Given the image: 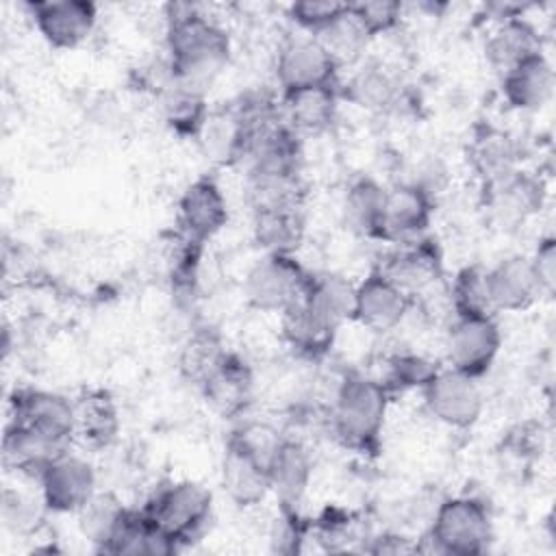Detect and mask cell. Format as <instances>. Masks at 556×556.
I'll use <instances>...</instances> for the list:
<instances>
[{"instance_id": "obj_30", "label": "cell", "mask_w": 556, "mask_h": 556, "mask_svg": "<svg viewBox=\"0 0 556 556\" xmlns=\"http://www.w3.org/2000/svg\"><path fill=\"white\" fill-rule=\"evenodd\" d=\"M339 96L365 111L389 113L400 102V83L382 63L367 61L345 83H339Z\"/></svg>"}, {"instance_id": "obj_32", "label": "cell", "mask_w": 556, "mask_h": 556, "mask_svg": "<svg viewBox=\"0 0 556 556\" xmlns=\"http://www.w3.org/2000/svg\"><path fill=\"white\" fill-rule=\"evenodd\" d=\"M387 187L371 176H361L348 185L341 202L345 226L358 237L378 241Z\"/></svg>"}, {"instance_id": "obj_1", "label": "cell", "mask_w": 556, "mask_h": 556, "mask_svg": "<svg viewBox=\"0 0 556 556\" xmlns=\"http://www.w3.org/2000/svg\"><path fill=\"white\" fill-rule=\"evenodd\" d=\"M230 50V35L217 20L193 4H167L165 61L176 83L206 91L228 65Z\"/></svg>"}, {"instance_id": "obj_25", "label": "cell", "mask_w": 556, "mask_h": 556, "mask_svg": "<svg viewBox=\"0 0 556 556\" xmlns=\"http://www.w3.org/2000/svg\"><path fill=\"white\" fill-rule=\"evenodd\" d=\"M339 100V85L300 89L291 93H280V113L285 124L300 139L319 137L334 126Z\"/></svg>"}, {"instance_id": "obj_39", "label": "cell", "mask_w": 556, "mask_h": 556, "mask_svg": "<svg viewBox=\"0 0 556 556\" xmlns=\"http://www.w3.org/2000/svg\"><path fill=\"white\" fill-rule=\"evenodd\" d=\"M450 302L454 315H493L486 267L480 263L460 267L450 285Z\"/></svg>"}, {"instance_id": "obj_22", "label": "cell", "mask_w": 556, "mask_h": 556, "mask_svg": "<svg viewBox=\"0 0 556 556\" xmlns=\"http://www.w3.org/2000/svg\"><path fill=\"white\" fill-rule=\"evenodd\" d=\"M304 235V202L252 206V237L263 254H295Z\"/></svg>"}, {"instance_id": "obj_19", "label": "cell", "mask_w": 556, "mask_h": 556, "mask_svg": "<svg viewBox=\"0 0 556 556\" xmlns=\"http://www.w3.org/2000/svg\"><path fill=\"white\" fill-rule=\"evenodd\" d=\"M413 302V295L402 291L374 267L361 282H356L354 321L371 332L384 334L404 321Z\"/></svg>"}, {"instance_id": "obj_9", "label": "cell", "mask_w": 556, "mask_h": 556, "mask_svg": "<svg viewBox=\"0 0 556 556\" xmlns=\"http://www.w3.org/2000/svg\"><path fill=\"white\" fill-rule=\"evenodd\" d=\"M376 269L402 291L417 298L443 278V252L434 237L424 235L393 243V248L380 256Z\"/></svg>"}, {"instance_id": "obj_2", "label": "cell", "mask_w": 556, "mask_h": 556, "mask_svg": "<svg viewBox=\"0 0 556 556\" xmlns=\"http://www.w3.org/2000/svg\"><path fill=\"white\" fill-rule=\"evenodd\" d=\"M391 393L378 378L363 371H345L330 402V430L334 439L363 456H376Z\"/></svg>"}, {"instance_id": "obj_38", "label": "cell", "mask_w": 556, "mask_h": 556, "mask_svg": "<svg viewBox=\"0 0 556 556\" xmlns=\"http://www.w3.org/2000/svg\"><path fill=\"white\" fill-rule=\"evenodd\" d=\"M224 352L226 348L222 343V337L213 328L208 326L193 328L178 358L182 376L198 387L204 380V376L215 367V363L222 358Z\"/></svg>"}, {"instance_id": "obj_20", "label": "cell", "mask_w": 556, "mask_h": 556, "mask_svg": "<svg viewBox=\"0 0 556 556\" xmlns=\"http://www.w3.org/2000/svg\"><path fill=\"white\" fill-rule=\"evenodd\" d=\"M269 493L276 495L278 506L298 510L313 478V456L308 447L293 437L282 434L267 460Z\"/></svg>"}, {"instance_id": "obj_37", "label": "cell", "mask_w": 556, "mask_h": 556, "mask_svg": "<svg viewBox=\"0 0 556 556\" xmlns=\"http://www.w3.org/2000/svg\"><path fill=\"white\" fill-rule=\"evenodd\" d=\"M315 39L330 52V56L339 63V67L356 61L367 48V43L371 41L354 15L352 2H348L343 13L332 24H328L321 33H317Z\"/></svg>"}, {"instance_id": "obj_6", "label": "cell", "mask_w": 556, "mask_h": 556, "mask_svg": "<svg viewBox=\"0 0 556 556\" xmlns=\"http://www.w3.org/2000/svg\"><path fill=\"white\" fill-rule=\"evenodd\" d=\"M311 271L295 254H263L245 274L243 293L252 308L280 315L306 293Z\"/></svg>"}, {"instance_id": "obj_28", "label": "cell", "mask_w": 556, "mask_h": 556, "mask_svg": "<svg viewBox=\"0 0 556 556\" xmlns=\"http://www.w3.org/2000/svg\"><path fill=\"white\" fill-rule=\"evenodd\" d=\"M536 52H543L539 30L523 15L497 20L484 39L486 63L500 74Z\"/></svg>"}, {"instance_id": "obj_35", "label": "cell", "mask_w": 556, "mask_h": 556, "mask_svg": "<svg viewBox=\"0 0 556 556\" xmlns=\"http://www.w3.org/2000/svg\"><path fill=\"white\" fill-rule=\"evenodd\" d=\"M202 250H204V243H198L176 230L174 245L169 252V287H172L174 300L180 306L191 304L198 293Z\"/></svg>"}, {"instance_id": "obj_42", "label": "cell", "mask_w": 556, "mask_h": 556, "mask_svg": "<svg viewBox=\"0 0 556 556\" xmlns=\"http://www.w3.org/2000/svg\"><path fill=\"white\" fill-rule=\"evenodd\" d=\"M348 2H334V0H302L289 4V20L308 33V37H315L321 33L328 24H332Z\"/></svg>"}, {"instance_id": "obj_17", "label": "cell", "mask_w": 556, "mask_h": 556, "mask_svg": "<svg viewBox=\"0 0 556 556\" xmlns=\"http://www.w3.org/2000/svg\"><path fill=\"white\" fill-rule=\"evenodd\" d=\"M228 202L213 176H200L178 198L176 224L185 237L206 243L228 224Z\"/></svg>"}, {"instance_id": "obj_23", "label": "cell", "mask_w": 556, "mask_h": 556, "mask_svg": "<svg viewBox=\"0 0 556 556\" xmlns=\"http://www.w3.org/2000/svg\"><path fill=\"white\" fill-rule=\"evenodd\" d=\"M72 402H74V441L96 452L111 447L122 428L115 397L102 387H89V389H83Z\"/></svg>"}, {"instance_id": "obj_36", "label": "cell", "mask_w": 556, "mask_h": 556, "mask_svg": "<svg viewBox=\"0 0 556 556\" xmlns=\"http://www.w3.org/2000/svg\"><path fill=\"white\" fill-rule=\"evenodd\" d=\"M439 363L430 361L424 354L417 352H393L384 358L382 376H374L382 382V387L393 395L410 391V389H424L428 380L439 371Z\"/></svg>"}, {"instance_id": "obj_8", "label": "cell", "mask_w": 556, "mask_h": 556, "mask_svg": "<svg viewBox=\"0 0 556 556\" xmlns=\"http://www.w3.org/2000/svg\"><path fill=\"white\" fill-rule=\"evenodd\" d=\"M428 413L456 430H467L478 424L484 395L478 378H471L452 367H439V371L421 389Z\"/></svg>"}, {"instance_id": "obj_41", "label": "cell", "mask_w": 556, "mask_h": 556, "mask_svg": "<svg viewBox=\"0 0 556 556\" xmlns=\"http://www.w3.org/2000/svg\"><path fill=\"white\" fill-rule=\"evenodd\" d=\"M352 11L369 39L395 30L404 17V4L397 0L352 2Z\"/></svg>"}, {"instance_id": "obj_27", "label": "cell", "mask_w": 556, "mask_h": 556, "mask_svg": "<svg viewBox=\"0 0 556 556\" xmlns=\"http://www.w3.org/2000/svg\"><path fill=\"white\" fill-rule=\"evenodd\" d=\"M554 93V70L543 52H536L502 74V96L510 109L539 111Z\"/></svg>"}, {"instance_id": "obj_34", "label": "cell", "mask_w": 556, "mask_h": 556, "mask_svg": "<svg viewBox=\"0 0 556 556\" xmlns=\"http://www.w3.org/2000/svg\"><path fill=\"white\" fill-rule=\"evenodd\" d=\"M128 506L122 504L119 497L113 493H96L76 515H78V528L83 536L96 547V552H106L115 530L119 528Z\"/></svg>"}, {"instance_id": "obj_13", "label": "cell", "mask_w": 556, "mask_h": 556, "mask_svg": "<svg viewBox=\"0 0 556 556\" xmlns=\"http://www.w3.org/2000/svg\"><path fill=\"white\" fill-rule=\"evenodd\" d=\"M198 389L215 415L241 419L254 400V371L241 354L226 350Z\"/></svg>"}, {"instance_id": "obj_7", "label": "cell", "mask_w": 556, "mask_h": 556, "mask_svg": "<svg viewBox=\"0 0 556 556\" xmlns=\"http://www.w3.org/2000/svg\"><path fill=\"white\" fill-rule=\"evenodd\" d=\"M502 332L493 315H454L445 334L447 367L482 378L495 363Z\"/></svg>"}, {"instance_id": "obj_15", "label": "cell", "mask_w": 556, "mask_h": 556, "mask_svg": "<svg viewBox=\"0 0 556 556\" xmlns=\"http://www.w3.org/2000/svg\"><path fill=\"white\" fill-rule=\"evenodd\" d=\"M9 421L74 443V402L56 391L22 387L9 395Z\"/></svg>"}, {"instance_id": "obj_14", "label": "cell", "mask_w": 556, "mask_h": 556, "mask_svg": "<svg viewBox=\"0 0 556 556\" xmlns=\"http://www.w3.org/2000/svg\"><path fill=\"white\" fill-rule=\"evenodd\" d=\"M222 489L239 508H252L269 495L267 458L232 430L222 456Z\"/></svg>"}, {"instance_id": "obj_33", "label": "cell", "mask_w": 556, "mask_h": 556, "mask_svg": "<svg viewBox=\"0 0 556 556\" xmlns=\"http://www.w3.org/2000/svg\"><path fill=\"white\" fill-rule=\"evenodd\" d=\"M304 300L317 313L341 326L343 321H354L356 282L337 271H311Z\"/></svg>"}, {"instance_id": "obj_21", "label": "cell", "mask_w": 556, "mask_h": 556, "mask_svg": "<svg viewBox=\"0 0 556 556\" xmlns=\"http://www.w3.org/2000/svg\"><path fill=\"white\" fill-rule=\"evenodd\" d=\"M70 447L72 445L61 443L43 432L7 421L2 434V463L9 471L37 482L39 476L59 456L70 452Z\"/></svg>"}, {"instance_id": "obj_16", "label": "cell", "mask_w": 556, "mask_h": 556, "mask_svg": "<svg viewBox=\"0 0 556 556\" xmlns=\"http://www.w3.org/2000/svg\"><path fill=\"white\" fill-rule=\"evenodd\" d=\"M28 13L43 41L56 50L83 46L98 24V7L89 0L28 2Z\"/></svg>"}, {"instance_id": "obj_29", "label": "cell", "mask_w": 556, "mask_h": 556, "mask_svg": "<svg viewBox=\"0 0 556 556\" xmlns=\"http://www.w3.org/2000/svg\"><path fill=\"white\" fill-rule=\"evenodd\" d=\"M467 161L484 185L519 167V146L510 132L482 124L469 139Z\"/></svg>"}, {"instance_id": "obj_40", "label": "cell", "mask_w": 556, "mask_h": 556, "mask_svg": "<svg viewBox=\"0 0 556 556\" xmlns=\"http://www.w3.org/2000/svg\"><path fill=\"white\" fill-rule=\"evenodd\" d=\"M2 523L7 530L20 536H28L39 530L41 508L39 504L15 489L2 491Z\"/></svg>"}, {"instance_id": "obj_18", "label": "cell", "mask_w": 556, "mask_h": 556, "mask_svg": "<svg viewBox=\"0 0 556 556\" xmlns=\"http://www.w3.org/2000/svg\"><path fill=\"white\" fill-rule=\"evenodd\" d=\"M484 206L504 226H519L543 208L545 185L523 169H513L482 185Z\"/></svg>"}, {"instance_id": "obj_31", "label": "cell", "mask_w": 556, "mask_h": 556, "mask_svg": "<svg viewBox=\"0 0 556 556\" xmlns=\"http://www.w3.org/2000/svg\"><path fill=\"white\" fill-rule=\"evenodd\" d=\"M159 98H161V113H163L165 126L180 139L200 141L211 117L206 91L172 80L159 93Z\"/></svg>"}, {"instance_id": "obj_4", "label": "cell", "mask_w": 556, "mask_h": 556, "mask_svg": "<svg viewBox=\"0 0 556 556\" xmlns=\"http://www.w3.org/2000/svg\"><path fill=\"white\" fill-rule=\"evenodd\" d=\"M432 552L450 556L484 554L493 541V517L489 506L473 495L443 500L432 515L424 539Z\"/></svg>"}, {"instance_id": "obj_26", "label": "cell", "mask_w": 556, "mask_h": 556, "mask_svg": "<svg viewBox=\"0 0 556 556\" xmlns=\"http://www.w3.org/2000/svg\"><path fill=\"white\" fill-rule=\"evenodd\" d=\"M486 287L493 313L526 311L541 295L530 256L523 254H510L486 267Z\"/></svg>"}, {"instance_id": "obj_44", "label": "cell", "mask_w": 556, "mask_h": 556, "mask_svg": "<svg viewBox=\"0 0 556 556\" xmlns=\"http://www.w3.org/2000/svg\"><path fill=\"white\" fill-rule=\"evenodd\" d=\"M530 265L539 285L541 295H552L556 287V239L543 237L530 256Z\"/></svg>"}, {"instance_id": "obj_5", "label": "cell", "mask_w": 556, "mask_h": 556, "mask_svg": "<svg viewBox=\"0 0 556 556\" xmlns=\"http://www.w3.org/2000/svg\"><path fill=\"white\" fill-rule=\"evenodd\" d=\"M241 165L248 185H282L302 180V139L282 117L250 132Z\"/></svg>"}, {"instance_id": "obj_11", "label": "cell", "mask_w": 556, "mask_h": 556, "mask_svg": "<svg viewBox=\"0 0 556 556\" xmlns=\"http://www.w3.org/2000/svg\"><path fill=\"white\" fill-rule=\"evenodd\" d=\"M432 213L434 200L432 191L426 185L417 180H406L387 187L378 241L393 245L428 235Z\"/></svg>"}, {"instance_id": "obj_10", "label": "cell", "mask_w": 556, "mask_h": 556, "mask_svg": "<svg viewBox=\"0 0 556 556\" xmlns=\"http://www.w3.org/2000/svg\"><path fill=\"white\" fill-rule=\"evenodd\" d=\"M339 63L315 37L287 39L274 63V74L280 93H291L311 87L339 85Z\"/></svg>"}, {"instance_id": "obj_24", "label": "cell", "mask_w": 556, "mask_h": 556, "mask_svg": "<svg viewBox=\"0 0 556 556\" xmlns=\"http://www.w3.org/2000/svg\"><path fill=\"white\" fill-rule=\"evenodd\" d=\"M339 328L341 326L317 313L304 298L280 313L285 343L306 361H324L334 348Z\"/></svg>"}, {"instance_id": "obj_3", "label": "cell", "mask_w": 556, "mask_h": 556, "mask_svg": "<svg viewBox=\"0 0 556 556\" xmlns=\"http://www.w3.org/2000/svg\"><path fill=\"white\" fill-rule=\"evenodd\" d=\"M141 510L182 549L206 532L213 515V493L195 480H176L159 486Z\"/></svg>"}, {"instance_id": "obj_12", "label": "cell", "mask_w": 556, "mask_h": 556, "mask_svg": "<svg viewBox=\"0 0 556 556\" xmlns=\"http://www.w3.org/2000/svg\"><path fill=\"white\" fill-rule=\"evenodd\" d=\"M41 504L59 515H76L96 493L98 478L93 465L65 452L37 480Z\"/></svg>"}, {"instance_id": "obj_43", "label": "cell", "mask_w": 556, "mask_h": 556, "mask_svg": "<svg viewBox=\"0 0 556 556\" xmlns=\"http://www.w3.org/2000/svg\"><path fill=\"white\" fill-rule=\"evenodd\" d=\"M311 521L300 515V510L280 508V515L274 519L269 543L278 554H298L302 552L304 541L308 539Z\"/></svg>"}]
</instances>
